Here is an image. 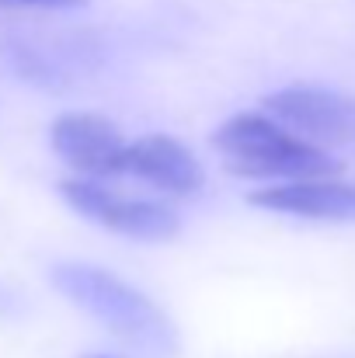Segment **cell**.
Listing matches in <instances>:
<instances>
[{"label":"cell","instance_id":"obj_1","mask_svg":"<svg viewBox=\"0 0 355 358\" xmlns=\"http://www.w3.org/2000/svg\"><path fill=\"white\" fill-rule=\"evenodd\" d=\"M49 282L60 296H67L77 310L95 317L105 331H112L132 348L150 355H174L178 331L171 317L136 285L118 278L116 271L81 261H60L49 268Z\"/></svg>","mask_w":355,"mask_h":358},{"label":"cell","instance_id":"obj_2","mask_svg":"<svg viewBox=\"0 0 355 358\" xmlns=\"http://www.w3.org/2000/svg\"><path fill=\"white\" fill-rule=\"evenodd\" d=\"M213 146L227 157V171L240 178L310 181V178L342 174V164L328 150L293 136L286 125L261 112H244L227 119L213 132Z\"/></svg>","mask_w":355,"mask_h":358},{"label":"cell","instance_id":"obj_3","mask_svg":"<svg viewBox=\"0 0 355 358\" xmlns=\"http://www.w3.org/2000/svg\"><path fill=\"white\" fill-rule=\"evenodd\" d=\"M60 195L84 220H91V223H98L112 234H122L129 240L164 243V240H174L181 234V216L167 202L118 195L116 188L102 185L98 178H67L60 185Z\"/></svg>","mask_w":355,"mask_h":358},{"label":"cell","instance_id":"obj_4","mask_svg":"<svg viewBox=\"0 0 355 358\" xmlns=\"http://www.w3.org/2000/svg\"><path fill=\"white\" fill-rule=\"evenodd\" d=\"M265 115L321 150L355 143V98L328 87H282L265 98Z\"/></svg>","mask_w":355,"mask_h":358},{"label":"cell","instance_id":"obj_5","mask_svg":"<svg viewBox=\"0 0 355 358\" xmlns=\"http://www.w3.org/2000/svg\"><path fill=\"white\" fill-rule=\"evenodd\" d=\"M49 143L63 164L81 178H116L122 174L125 139L116 122L91 112H67L49 125Z\"/></svg>","mask_w":355,"mask_h":358},{"label":"cell","instance_id":"obj_6","mask_svg":"<svg viewBox=\"0 0 355 358\" xmlns=\"http://www.w3.org/2000/svg\"><path fill=\"white\" fill-rule=\"evenodd\" d=\"M122 174H132V178H139L167 195H181V199L202 192V185H206V171L195 160V153L164 132L139 136L136 143H125Z\"/></svg>","mask_w":355,"mask_h":358},{"label":"cell","instance_id":"obj_7","mask_svg":"<svg viewBox=\"0 0 355 358\" xmlns=\"http://www.w3.org/2000/svg\"><path fill=\"white\" fill-rule=\"evenodd\" d=\"M251 206L268 213H286L321 223H355V185L310 178V181H279L247 195Z\"/></svg>","mask_w":355,"mask_h":358},{"label":"cell","instance_id":"obj_8","mask_svg":"<svg viewBox=\"0 0 355 358\" xmlns=\"http://www.w3.org/2000/svg\"><path fill=\"white\" fill-rule=\"evenodd\" d=\"M88 0H0V7H81Z\"/></svg>","mask_w":355,"mask_h":358},{"label":"cell","instance_id":"obj_9","mask_svg":"<svg viewBox=\"0 0 355 358\" xmlns=\"http://www.w3.org/2000/svg\"><path fill=\"white\" fill-rule=\"evenodd\" d=\"M88 358H105V355H88Z\"/></svg>","mask_w":355,"mask_h":358}]
</instances>
